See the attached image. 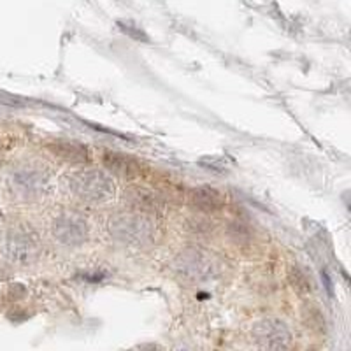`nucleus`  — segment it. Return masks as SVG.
Returning a JSON list of instances; mask_svg holds the SVG:
<instances>
[{"label": "nucleus", "instance_id": "nucleus-13", "mask_svg": "<svg viewBox=\"0 0 351 351\" xmlns=\"http://www.w3.org/2000/svg\"><path fill=\"white\" fill-rule=\"evenodd\" d=\"M291 283H293V287L297 288V290L299 291H307V281H306V278H304L302 274H300L299 271H293V274H291Z\"/></svg>", "mask_w": 351, "mask_h": 351}, {"label": "nucleus", "instance_id": "nucleus-11", "mask_svg": "<svg viewBox=\"0 0 351 351\" xmlns=\"http://www.w3.org/2000/svg\"><path fill=\"white\" fill-rule=\"evenodd\" d=\"M127 200L132 204V208L139 211H158L160 199L155 193L143 190V188H132L127 192Z\"/></svg>", "mask_w": 351, "mask_h": 351}, {"label": "nucleus", "instance_id": "nucleus-9", "mask_svg": "<svg viewBox=\"0 0 351 351\" xmlns=\"http://www.w3.org/2000/svg\"><path fill=\"white\" fill-rule=\"evenodd\" d=\"M104 164L109 171L116 172L118 176H123V178H134V176L139 174V164H137L136 160L120 155V153L106 152Z\"/></svg>", "mask_w": 351, "mask_h": 351}, {"label": "nucleus", "instance_id": "nucleus-5", "mask_svg": "<svg viewBox=\"0 0 351 351\" xmlns=\"http://www.w3.org/2000/svg\"><path fill=\"white\" fill-rule=\"evenodd\" d=\"M53 232H55L56 239L65 246H77L86 241L88 223L74 213H65L55 221Z\"/></svg>", "mask_w": 351, "mask_h": 351}, {"label": "nucleus", "instance_id": "nucleus-14", "mask_svg": "<svg viewBox=\"0 0 351 351\" xmlns=\"http://www.w3.org/2000/svg\"><path fill=\"white\" fill-rule=\"evenodd\" d=\"M322 280H324V285H325V288H327V293H328V297H332L334 295V287H332V281H330V278H328V274L327 272H322Z\"/></svg>", "mask_w": 351, "mask_h": 351}, {"label": "nucleus", "instance_id": "nucleus-2", "mask_svg": "<svg viewBox=\"0 0 351 351\" xmlns=\"http://www.w3.org/2000/svg\"><path fill=\"white\" fill-rule=\"evenodd\" d=\"M109 232L114 239L130 246H146L153 241V227L143 215H118L109 221Z\"/></svg>", "mask_w": 351, "mask_h": 351}, {"label": "nucleus", "instance_id": "nucleus-6", "mask_svg": "<svg viewBox=\"0 0 351 351\" xmlns=\"http://www.w3.org/2000/svg\"><path fill=\"white\" fill-rule=\"evenodd\" d=\"M48 184V178L43 171L34 167H25L12 176V188L16 190L18 195L25 199H36L44 192Z\"/></svg>", "mask_w": 351, "mask_h": 351}, {"label": "nucleus", "instance_id": "nucleus-12", "mask_svg": "<svg viewBox=\"0 0 351 351\" xmlns=\"http://www.w3.org/2000/svg\"><path fill=\"white\" fill-rule=\"evenodd\" d=\"M228 234H230L232 241H236V243H247L250 241V230L243 223H232Z\"/></svg>", "mask_w": 351, "mask_h": 351}, {"label": "nucleus", "instance_id": "nucleus-1", "mask_svg": "<svg viewBox=\"0 0 351 351\" xmlns=\"http://www.w3.org/2000/svg\"><path fill=\"white\" fill-rule=\"evenodd\" d=\"M72 193L84 202H106L114 197V183L106 172L93 171H77L69 180Z\"/></svg>", "mask_w": 351, "mask_h": 351}, {"label": "nucleus", "instance_id": "nucleus-3", "mask_svg": "<svg viewBox=\"0 0 351 351\" xmlns=\"http://www.w3.org/2000/svg\"><path fill=\"white\" fill-rule=\"evenodd\" d=\"M178 272L193 281H208L218 274V263L208 255V252L200 250H186L176 260Z\"/></svg>", "mask_w": 351, "mask_h": 351}, {"label": "nucleus", "instance_id": "nucleus-8", "mask_svg": "<svg viewBox=\"0 0 351 351\" xmlns=\"http://www.w3.org/2000/svg\"><path fill=\"white\" fill-rule=\"evenodd\" d=\"M190 199H192V204L197 209L206 213H215L223 206V199H221L219 192H216L215 188L211 186L193 188L192 193H190Z\"/></svg>", "mask_w": 351, "mask_h": 351}, {"label": "nucleus", "instance_id": "nucleus-4", "mask_svg": "<svg viewBox=\"0 0 351 351\" xmlns=\"http://www.w3.org/2000/svg\"><path fill=\"white\" fill-rule=\"evenodd\" d=\"M253 339L260 348L265 350H285L290 346L291 334L287 325L280 319H260L253 327Z\"/></svg>", "mask_w": 351, "mask_h": 351}, {"label": "nucleus", "instance_id": "nucleus-7", "mask_svg": "<svg viewBox=\"0 0 351 351\" xmlns=\"http://www.w3.org/2000/svg\"><path fill=\"white\" fill-rule=\"evenodd\" d=\"M8 252L16 262H30L37 255V239L28 232H12L8 239Z\"/></svg>", "mask_w": 351, "mask_h": 351}, {"label": "nucleus", "instance_id": "nucleus-10", "mask_svg": "<svg viewBox=\"0 0 351 351\" xmlns=\"http://www.w3.org/2000/svg\"><path fill=\"white\" fill-rule=\"evenodd\" d=\"M49 149H53L56 156H60L62 160L71 162V164H84V162H88L86 149H84L81 144L71 143V141L55 143L53 146H49Z\"/></svg>", "mask_w": 351, "mask_h": 351}]
</instances>
